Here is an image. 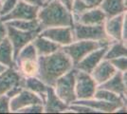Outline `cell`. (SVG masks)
Returning <instances> with one entry per match:
<instances>
[{
    "label": "cell",
    "mask_w": 127,
    "mask_h": 114,
    "mask_svg": "<svg viewBox=\"0 0 127 114\" xmlns=\"http://www.w3.org/2000/svg\"><path fill=\"white\" fill-rule=\"evenodd\" d=\"M74 68L73 63L62 48L51 54L38 56L37 77L49 87H53L56 80Z\"/></svg>",
    "instance_id": "6da1fadb"
},
{
    "label": "cell",
    "mask_w": 127,
    "mask_h": 114,
    "mask_svg": "<svg viewBox=\"0 0 127 114\" xmlns=\"http://www.w3.org/2000/svg\"><path fill=\"white\" fill-rule=\"evenodd\" d=\"M37 20L41 30L51 27H65L73 25L71 11L58 0L45 2L40 6Z\"/></svg>",
    "instance_id": "7a4b0ae2"
},
{
    "label": "cell",
    "mask_w": 127,
    "mask_h": 114,
    "mask_svg": "<svg viewBox=\"0 0 127 114\" xmlns=\"http://www.w3.org/2000/svg\"><path fill=\"white\" fill-rule=\"evenodd\" d=\"M76 72L77 70L72 68L70 71L59 77L52 87L56 95L68 106L77 100L75 93Z\"/></svg>",
    "instance_id": "3957f363"
},
{
    "label": "cell",
    "mask_w": 127,
    "mask_h": 114,
    "mask_svg": "<svg viewBox=\"0 0 127 114\" xmlns=\"http://www.w3.org/2000/svg\"><path fill=\"white\" fill-rule=\"evenodd\" d=\"M110 43L102 41H89V40H74L70 44L62 47V49L68 56L73 65L79 63L81 60L89 52L103 46H108Z\"/></svg>",
    "instance_id": "277c9868"
},
{
    "label": "cell",
    "mask_w": 127,
    "mask_h": 114,
    "mask_svg": "<svg viewBox=\"0 0 127 114\" xmlns=\"http://www.w3.org/2000/svg\"><path fill=\"white\" fill-rule=\"evenodd\" d=\"M74 40H89V41H102L111 43L107 37L102 25H85L74 23L72 25Z\"/></svg>",
    "instance_id": "5b68a950"
},
{
    "label": "cell",
    "mask_w": 127,
    "mask_h": 114,
    "mask_svg": "<svg viewBox=\"0 0 127 114\" xmlns=\"http://www.w3.org/2000/svg\"><path fill=\"white\" fill-rule=\"evenodd\" d=\"M97 88L98 84L90 73L77 70L75 79V93L77 100H86L93 98Z\"/></svg>",
    "instance_id": "8992f818"
},
{
    "label": "cell",
    "mask_w": 127,
    "mask_h": 114,
    "mask_svg": "<svg viewBox=\"0 0 127 114\" xmlns=\"http://www.w3.org/2000/svg\"><path fill=\"white\" fill-rule=\"evenodd\" d=\"M39 9H40V6L30 4L23 0H19L18 3L16 4L15 8L7 15L0 17V19L3 22H8L11 20L36 19Z\"/></svg>",
    "instance_id": "52a82bcc"
},
{
    "label": "cell",
    "mask_w": 127,
    "mask_h": 114,
    "mask_svg": "<svg viewBox=\"0 0 127 114\" xmlns=\"http://www.w3.org/2000/svg\"><path fill=\"white\" fill-rule=\"evenodd\" d=\"M39 34L58 44L60 47H64L74 41L72 26L46 28L41 30Z\"/></svg>",
    "instance_id": "ba28073f"
},
{
    "label": "cell",
    "mask_w": 127,
    "mask_h": 114,
    "mask_svg": "<svg viewBox=\"0 0 127 114\" xmlns=\"http://www.w3.org/2000/svg\"><path fill=\"white\" fill-rule=\"evenodd\" d=\"M126 21V12L106 18V20L103 23V28H104L107 37L112 42L113 41H123V26Z\"/></svg>",
    "instance_id": "9c48e42d"
},
{
    "label": "cell",
    "mask_w": 127,
    "mask_h": 114,
    "mask_svg": "<svg viewBox=\"0 0 127 114\" xmlns=\"http://www.w3.org/2000/svg\"><path fill=\"white\" fill-rule=\"evenodd\" d=\"M8 34L7 38L11 42L12 49H13V55H14V60L17 56L18 52L21 50L26 45L32 42L34 37L37 35L39 33L36 32H23L20 30H17L14 28L8 26Z\"/></svg>",
    "instance_id": "30bf717a"
},
{
    "label": "cell",
    "mask_w": 127,
    "mask_h": 114,
    "mask_svg": "<svg viewBox=\"0 0 127 114\" xmlns=\"http://www.w3.org/2000/svg\"><path fill=\"white\" fill-rule=\"evenodd\" d=\"M33 104H44L43 100L36 95L35 93L28 90L26 88H23L19 94H17L15 97L11 98L10 101L11 106V113H17L18 110L24 109L28 106H31Z\"/></svg>",
    "instance_id": "8fae6325"
},
{
    "label": "cell",
    "mask_w": 127,
    "mask_h": 114,
    "mask_svg": "<svg viewBox=\"0 0 127 114\" xmlns=\"http://www.w3.org/2000/svg\"><path fill=\"white\" fill-rule=\"evenodd\" d=\"M107 47L108 46H103V47H101L99 49L92 50L87 55H85L79 63H77L74 66V68L77 69L78 71H85V72L90 73L94 70L96 66L104 59V54H105Z\"/></svg>",
    "instance_id": "7c38bea8"
},
{
    "label": "cell",
    "mask_w": 127,
    "mask_h": 114,
    "mask_svg": "<svg viewBox=\"0 0 127 114\" xmlns=\"http://www.w3.org/2000/svg\"><path fill=\"white\" fill-rule=\"evenodd\" d=\"M127 71L121 72L117 71L110 79H108L103 84H101L98 87L104 88L107 90H110L112 92L117 93L122 97L126 98V89H127Z\"/></svg>",
    "instance_id": "4fadbf2b"
},
{
    "label": "cell",
    "mask_w": 127,
    "mask_h": 114,
    "mask_svg": "<svg viewBox=\"0 0 127 114\" xmlns=\"http://www.w3.org/2000/svg\"><path fill=\"white\" fill-rule=\"evenodd\" d=\"M106 18L107 16L104 11L100 7H96L88 9L78 16L73 17V22L85 25H102Z\"/></svg>",
    "instance_id": "5bb4252c"
},
{
    "label": "cell",
    "mask_w": 127,
    "mask_h": 114,
    "mask_svg": "<svg viewBox=\"0 0 127 114\" xmlns=\"http://www.w3.org/2000/svg\"><path fill=\"white\" fill-rule=\"evenodd\" d=\"M44 113H61L66 112L68 105L63 102L56 95L52 87H48L46 99L44 101Z\"/></svg>",
    "instance_id": "9a60e30c"
},
{
    "label": "cell",
    "mask_w": 127,
    "mask_h": 114,
    "mask_svg": "<svg viewBox=\"0 0 127 114\" xmlns=\"http://www.w3.org/2000/svg\"><path fill=\"white\" fill-rule=\"evenodd\" d=\"M116 72L117 71L111 64V62L109 60L103 59L96 66L94 70L90 72V74L98 84V86H100L108 79H110Z\"/></svg>",
    "instance_id": "2e32d148"
},
{
    "label": "cell",
    "mask_w": 127,
    "mask_h": 114,
    "mask_svg": "<svg viewBox=\"0 0 127 114\" xmlns=\"http://www.w3.org/2000/svg\"><path fill=\"white\" fill-rule=\"evenodd\" d=\"M21 74L15 68H8L4 72L0 74V96L6 94V92L16 85H21Z\"/></svg>",
    "instance_id": "e0dca14e"
},
{
    "label": "cell",
    "mask_w": 127,
    "mask_h": 114,
    "mask_svg": "<svg viewBox=\"0 0 127 114\" xmlns=\"http://www.w3.org/2000/svg\"><path fill=\"white\" fill-rule=\"evenodd\" d=\"M73 103H78L85 105L86 107H88L93 110H95L96 113H115L117 109L120 107H122L121 105L114 103H109L106 101H102L100 99H96V98H90L86 100H76ZM126 106V105H124Z\"/></svg>",
    "instance_id": "ac0fdd59"
},
{
    "label": "cell",
    "mask_w": 127,
    "mask_h": 114,
    "mask_svg": "<svg viewBox=\"0 0 127 114\" xmlns=\"http://www.w3.org/2000/svg\"><path fill=\"white\" fill-rule=\"evenodd\" d=\"M21 87L26 88L28 90L35 93L43 100V103L46 99L47 91L49 86L45 84L44 82L39 79L37 76H32V77H23L21 80Z\"/></svg>",
    "instance_id": "d6986e66"
},
{
    "label": "cell",
    "mask_w": 127,
    "mask_h": 114,
    "mask_svg": "<svg viewBox=\"0 0 127 114\" xmlns=\"http://www.w3.org/2000/svg\"><path fill=\"white\" fill-rule=\"evenodd\" d=\"M32 44L37 51L38 56H45V55L51 54L62 48L58 44L54 43L51 40L40 35L39 33L32 40Z\"/></svg>",
    "instance_id": "ffe728a7"
},
{
    "label": "cell",
    "mask_w": 127,
    "mask_h": 114,
    "mask_svg": "<svg viewBox=\"0 0 127 114\" xmlns=\"http://www.w3.org/2000/svg\"><path fill=\"white\" fill-rule=\"evenodd\" d=\"M107 17L118 15L123 12H126L127 3L126 0H102L101 6Z\"/></svg>",
    "instance_id": "44dd1931"
},
{
    "label": "cell",
    "mask_w": 127,
    "mask_h": 114,
    "mask_svg": "<svg viewBox=\"0 0 127 114\" xmlns=\"http://www.w3.org/2000/svg\"><path fill=\"white\" fill-rule=\"evenodd\" d=\"M17 71L21 74L22 77H32L37 76L38 73V59L24 60L15 62L14 64Z\"/></svg>",
    "instance_id": "7402d4cb"
},
{
    "label": "cell",
    "mask_w": 127,
    "mask_h": 114,
    "mask_svg": "<svg viewBox=\"0 0 127 114\" xmlns=\"http://www.w3.org/2000/svg\"><path fill=\"white\" fill-rule=\"evenodd\" d=\"M0 63L8 68H13L15 64L13 49L8 38L0 42Z\"/></svg>",
    "instance_id": "603a6c76"
},
{
    "label": "cell",
    "mask_w": 127,
    "mask_h": 114,
    "mask_svg": "<svg viewBox=\"0 0 127 114\" xmlns=\"http://www.w3.org/2000/svg\"><path fill=\"white\" fill-rule=\"evenodd\" d=\"M122 56H127V47L125 42L113 41L108 45L104 54V59L112 60Z\"/></svg>",
    "instance_id": "cb8c5ba5"
},
{
    "label": "cell",
    "mask_w": 127,
    "mask_h": 114,
    "mask_svg": "<svg viewBox=\"0 0 127 114\" xmlns=\"http://www.w3.org/2000/svg\"><path fill=\"white\" fill-rule=\"evenodd\" d=\"M93 98L100 99V100L106 101V102H109V103L118 104V105H121V106L126 105V98L125 97H122V96L117 94V93L112 92L110 90H107L104 88H101L100 87H98Z\"/></svg>",
    "instance_id": "d4e9b609"
},
{
    "label": "cell",
    "mask_w": 127,
    "mask_h": 114,
    "mask_svg": "<svg viewBox=\"0 0 127 114\" xmlns=\"http://www.w3.org/2000/svg\"><path fill=\"white\" fill-rule=\"evenodd\" d=\"M8 26L20 30L23 32H36L40 33L41 28L40 24L36 19H31V20H11V21L5 22Z\"/></svg>",
    "instance_id": "484cf974"
},
{
    "label": "cell",
    "mask_w": 127,
    "mask_h": 114,
    "mask_svg": "<svg viewBox=\"0 0 127 114\" xmlns=\"http://www.w3.org/2000/svg\"><path fill=\"white\" fill-rule=\"evenodd\" d=\"M38 59V54L36 49L34 48L32 42L26 45L23 49L18 52L17 56L15 57L14 63L19 62V61H24V60H34Z\"/></svg>",
    "instance_id": "4316f807"
},
{
    "label": "cell",
    "mask_w": 127,
    "mask_h": 114,
    "mask_svg": "<svg viewBox=\"0 0 127 114\" xmlns=\"http://www.w3.org/2000/svg\"><path fill=\"white\" fill-rule=\"evenodd\" d=\"M18 1L19 0H3L0 8V17L5 16L8 13H10L15 8Z\"/></svg>",
    "instance_id": "83f0119b"
},
{
    "label": "cell",
    "mask_w": 127,
    "mask_h": 114,
    "mask_svg": "<svg viewBox=\"0 0 127 114\" xmlns=\"http://www.w3.org/2000/svg\"><path fill=\"white\" fill-rule=\"evenodd\" d=\"M117 71L126 72L127 71V56H122L115 59L109 60Z\"/></svg>",
    "instance_id": "f1b7e54d"
},
{
    "label": "cell",
    "mask_w": 127,
    "mask_h": 114,
    "mask_svg": "<svg viewBox=\"0 0 127 114\" xmlns=\"http://www.w3.org/2000/svg\"><path fill=\"white\" fill-rule=\"evenodd\" d=\"M17 113H44L43 104H33L18 110Z\"/></svg>",
    "instance_id": "f546056e"
},
{
    "label": "cell",
    "mask_w": 127,
    "mask_h": 114,
    "mask_svg": "<svg viewBox=\"0 0 127 114\" xmlns=\"http://www.w3.org/2000/svg\"><path fill=\"white\" fill-rule=\"evenodd\" d=\"M11 99L6 94L0 96V113H11Z\"/></svg>",
    "instance_id": "4dcf8cb0"
},
{
    "label": "cell",
    "mask_w": 127,
    "mask_h": 114,
    "mask_svg": "<svg viewBox=\"0 0 127 114\" xmlns=\"http://www.w3.org/2000/svg\"><path fill=\"white\" fill-rule=\"evenodd\" d=\"M22 89H23V87H21V85H16L14 87H11V88L6 92V95L10 98V99H11V98L15 97L17 94H19V92L21 91Z\"/></svg>",
    "instance_id": "1f68e13d"
},
{
    "label": "cell",
    "mask_w": 127,
    "mask_h": 114,
    "mask_svg": "<svg viewBox=\"0 0 127 114\" xmlns=\"http://www.w3.org/2000/svg\"><path fill=\"white\" fill-rule=\"evenodd\" d=\"M7 34H8L7 24L0 19V42H2L4 39L7 38Z\"/></svg>",
    "instance_id": "d6a6232c"
},
{
    "label": "cell",
    "mask_w": 127,
    "mask_h": 114,
    "mask_svg": "<svg viewBox=\"0 0 127 114\" xmlns=\"http://www.w3.org/2000/svg\"><path fill=\"white\" fill-rule=\"evenodd\" d=\"M84 2L87 9H91V8H96V7H100L102 2V0H82Z\"/></svg>",
    "instance_id": "836d02e7"
},
{
    "label": "cell",
    "mask_w": 127,
    "mask_h": 114,
    "mask_svg": "<svg viewBox=\"0 0 127 114\" xmlns=\"http://www.w3.org/2000/svg\"><path fill=\"white\" fill-rule=\"evenodd\" d=\"M58 1H60L65 8H67L69 11H71V7H72V4H73L74 0H58Z\"/></svg>",
    "instance_id": "e575fe53"
},
{
    "label": "cell",
    "mask_w": 127,
    "mask_h": 114,
    "mask_svg": "<svg viewBox=\"0 0 127 114\" xmlns=\"http://www.w3.org/2000/svg\"><path fill=\"white\" fill-rule=\"evenodd\" d=\"M27 3H30V4H33V5H37V6H41L42 5V2L40 0H23Z\"/></svg>",
    "instance_id": "d590c367"
},
{
    "label": "cell",
    "mask_w": 127,
    "mask_h": 114,
    "mask_svg": "<svg viewBox=\"0 0 127 114\" xmlns=\"http://www.w3.org/2000/svg\"><path fill=\"white\" fill-rule=\"evenodd\" d=\"M7 69H8V67H6L5 65H3V64H1V63H0V74H1L2 72H4Z\"/></svg>",
    "instance_id": "8d00e7d4"
},
{
    "label": "cell",
    "mask_w": 127,
    "mask_h": 114,
    "mask_svg": "<svg viewBox=\"0 0 127 114\" xmlns=\"http://www.w3.org/2000/svg\"><path fill=\"white\" fill-rule=\"evenodd\" d=\"M40 1H41V2H42V4H44V3H45V2H46V1H47V0H40Z\"/></svg>",
    "instance_id": "74e56055"
},
{
    "label": "cell",
    "mask_w": 127,
    "mask_h": 114,
    "mask_svg": "<svg viewBox=\"0 0 127 114\" xmlns=\"http://www.w3.org/2000/svg\"><path fill=\"white\" fill-rule=\"evenodd\" d=\"M1 5H2V0H0V8H1Z\"/></svg>",
    "instance_id": "f35d334b"
},
{
    "label": "cell",
    "mask_w": 127,
    "mask_h": 114,
    "mask_svg": "<svg viewBox=\"0 0 127 114\" xmlns=\"http://www.w3.org/2000/svg\"><path fill=\"white\" fill-rule=\"evenodd\" d=\"M48 1H51V0H47V1H46V2H48Z\"/></svg>",
    "instance_id": "ab89813d"
},
{
    "label": "cell",
    "mask_w": 127,
    "mask_h": 114,
    "mask_svg": "<svg viewBox=\"0 0 127 114\" xmlns=\"http://www.w3.org/2000/svg\"><path fill=\"white\" fill-rule=\"evenodd\" d=\"M2 1H3V0H2Z\"/></svg>",
    "instance_id": "60d3db41"
}]
</instances>
